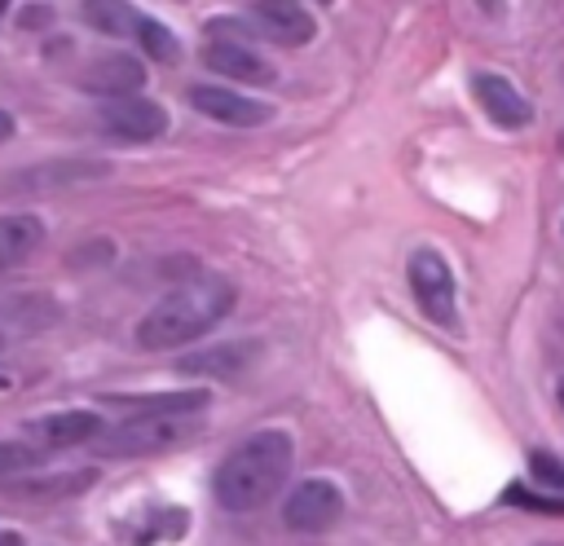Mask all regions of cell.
<instances>
[{"label": "cell", "instance_id": "7a4b0ae2", "mask_svg": "<svg viewBox=\"0 0 564 546\" xmlns=\"http://www.w3.org/2000/svg\"><path fill=\"white\" fill-rule=\"evenodd\" d=\"M291 436L286 432H256L242 445L229 449V458L212 476V493L225 511H256L278 493V484L291 476Z\"/></svg>", "mask_w": 564, "mask_h": 546}, {"label": "cell", "instance_id": "5bb4252c", "mask_svg": "<svg viewBox=\"0 0 564 546\" xmlns=\"http://www.w3.org/2000/svg\"><path fill=\"white\" fill-rule=\"evenodd\" d=\"M476 101H480V110L498 123V128H524L529 119H533V110H529V101L520 97V88L511 84V79H502V75H476Z\"/></svg>", "mask_w": 564, "mask_h": 546}, {"label": "cell", "instance_id": "603a6c76", "mask_svg": "<svg viewBox=\"0 0 564 546\" xmlns=\"http://www.w3.org/2000/svg\"><path fill=\"white\" fill-rule=\"evenodd\" d=\"M560 405H564V379H560Z\"/></svg>", "mask_w": 564, "mask_h": 546}, {"label": "cell", "instance_id": "ac0fdd59", "mask_svg": "<svg viewBox=\"0 0 564 546\" xmlns=\"http://www.w3.org/2000/svg\"><path fill=\"white\" fill-rule=\"evenodd\" d=\"M44 458V449H31V445H18V440H0V476H18L26 467H35Z\"/></svg>", "mask_w": 564, "mask_h": 546}, {"label": "cell", "instance_id": "30bf717a", "mask_svg": "<svg viewBox=\"0 0 564 546\" xmlns=\"http://www.w3.org/2000/svg\"><path fill=\"white\" fill-rule=\"evenodd\" d=\"M260 343L256 339H234V343H212V348H198L189 357L176 361L181 374H194V379H229V374H242L251 361H256Z\"/></svg>", "mask_w": 564, "mask_h": 546}, {"label": "cell", "instance_id": "6da1fadb", "mask_svg": "<svg viewBox=\"0 0 564 546\" xmlns=\"http://www.w3.org/2000/svg\"><path fill=\"white\" fill-rule=\"evenodd\" d=\"M238 291L229 277L220 273H203L189 277L185 286H176L172 295H163L141 321H137V348H176V343H194L198 335H207L212 326H220L234 308Z\"/></svg>", "mask_w": 564, "mask_h": 546}, {"label": "cell", "instance_id": "8fae6325", "mask_svg": "<svg viewBox=\"0 0 564 546\" xmlns=\"http://www.w3.org/2000/svg\"><path fill=\"white\" fill-rule=\"evenodd\" d=\"M145 84V66L132 53H106L84 70V88L115 101V97H137V88Z\"/></svg>", "mask_w": 564, "mask_h": 546}, {"label": "cell", "instance_id": "52a82bcc", "mask_svg": "<svg viewBox=\"0 0 564 546\" xmlns=\"http://www.w3.org/2000/svg\"><path fill=\"white\" fill-rule=\"evenodd\" d=\"M185 97H189V106H194V110H203L207 119L229 123V128H256V123H264V119H269V106H264V101L242 97V92H234V88L194 84Z\"/></svg>", "mask_w": 564, "mask_h": 546}, {"label": "cell", "instance_id": "7402d4cb", "mask_svg": "<svg viewBox=\"0 0 564 546\" xmlns=\"http://www.w3.org/2000/svg\"><path fill=\"white\" fill-rule=\"evenodd\" d=\"M0 546H22V537H18V533H9V528H0Z\"/></svg>", "mask_w": 564, "mask_h": 546}, {"label": "cell", "instance_id": "9a60e30c", "mask_svg": "<svg viewBox=\"0 0 564 546\" xmlns=\"http://www.w3.org/2000/svg\"><path fill=\"white\" fill-rule=\"evenodd\" d=\"M44 242V225L31 216V211H13V216H0V273L18 269L35 247Z\"/></svg>", "mask_w": 564, "mask_h": 546}, {"label": "cell", "instance_id": "ba28073f", "mask_svg": "<svg viewBox=\"0 0 564 546\" xmlns=\"http://www.w3.org/2000/svg\"><path fill=\"white\" fill-rule=\"evenodd\" d=\"M119 410H132V418H198V410H207V387H181V392H123V396H106Z\"/></svg>", "mask_w": 564, "mask_h": 546}, {"label": "cell", "instance_id": "8992f818", "mask_svg": "<svg viewBox=\"0 0 564 546\" xmlns=\"http://www.w3.org/2000/svg\"><path fill=\"white\" fill-rule=\"evenodd\" d=\"M410 291L423 308V317L441 321V326H454V273L449 264L436 255V251H419L410 260Z\"/></svg>", "mask_w": 564, "mask_h": 546}, {"label": "cell", "instance_id": "e0dca14e", "mask_svg": "<svg viewBox=\"0 0 564 546\" xmlns=\"http://www.w3.org/2000/svg\"><path fill=\"white\" fill-rule=\"evenodd\" d=\"M137 35H141V44H145L150 57H159V62H172V57H176V40H172V31H167L163 22L141 18V22H137Z\"/></svg>", "mask_w": 564, "mask_h": 546}, {"label": "cell", "instance_id": "5b68a950", "mask_svg": "<svg viewBox=\"0 0 564 546\" xmlns=\"http://www.w3.org/2000/svg\"><path fill=\"white\" fill-rule=\"evenodd\" d=\"M339 515H344V493H339L330 480H322V476L300 480V484L291 489L286 506H282V520H286L295 533H326Z\"/></svg>", "mask_w": 564, "mask_h": 546}, {"label": "cell", "instance_id": "9c48e42d", "mask_svg": "<svg viewBox=\"0 0 564 546\" xmlns=\"http://www.w3.org/2000/svg\"><path fill=\"white\" fill-rule=\"evenodd\" d=\"M251 18H256V31L273 44H308L313 40V13L304 4H286V0H264V4H251Z\"/></svg>", "mask_w": 564, "mask_h": 546}, {"label": "cell", "instance_id": "ffe728a7", "mask_svg": "<svg viewBox=\"0 0 564 546\" xmlns=\"http://www.w3.org/2000/svg\"><path fill=\"white\" fill-rule=\"evenodd\" d=\"M507 498H511V502H524V506H542V511H564V502H555V498H529V493H520V489H511Z\"/></svg>", "mask_w": 564, "mask_h": 546}, {"label": "cell", "instance_id": "d6986e66", "mask_svg": "<svg viewBox=\"0 0 564 546\" xmlns=\"http://www.w3.org/2000/svg\"><path fill=\"white\" fill-rule=\"evenodd\" d=\"M529 471H533V480H542L546 489H560V493H564V462H560L555 454L533 449V454H529Z\"/></svg>", "mask_w": 564, "mask_h": 546}, {"label": "cell", "instance_id": "44dd1931", "mask_svg": "<svg viewBox=\"0 0 564 546\" xmlns=\"http://www.w3.org/2000/svg\"><path fill=\"white\" fill-rule=\"evenodd\" d=\"M9 136H13V114L0 110V141H9Z\"/></svg>", "mask_w": 564, "mask_h": 546}, {"label": "cell", "instance_id": "2e32d148", "mask_svg": "<svg viewBox=\"0 0 564 546\" xmlns=\"http://www.w3.org/2000/svg\"><path fill=\"white\" fill-rule=\"evenodd\" d=\"M84 18L93 22V26H101L106 35H123V31H137V13L128 9V4H84Z\"/></svg>", "mask_w": 564, "mask_h": 546}, {"label": "cell", "instance_id": "cb8c5ba5", "mask_svg": "<svg viewBox=\"0 0 564 546\" xmlns=\"http://www.w3.org/2000/svg\"><path fill=\"white\" fill-rule=\"evenodd\" d=\"M0 348H4V339H0Z\"/></svg>", "mask_w": 564, "mask_h": 546}, {"label": "cell", "instance_id": "3957f363", "mask_svg": "<svg viewBox=\"0 0 564 546\" xmlns=\"http://www.w3.org/2000/svg\"><path fill=\"white\" fill-rule=\"evenodd\" d=\"M203 418H123L119 427L97 436V454L110 458H132V454H159L198 432Z\"/></svg>", "mask_w": 564, "mask_h": 546}, {"label": "cell", "instance_id": "277c9868", "mask_svg": "<svg viewBox=\"0 0 564 546\" xmlns=\"http://www.w3.org/2000/svg\"><path fill=\"white\" fill-rule=\"evenodd\" d=\"M97 128L115 141H128V145H145L154 136H163L167 128V110L150 97H115V101H101L97 106Z\"/></svg>", "mask_w": 564, "mask_h": 546}, {"label": "cell", "instance_id": "7c38bea8", "mask_svg": "<svg viewBox=\"0 0 564 546\" xmlns=\"http://www.w3.org/2000/svg\"><path fill=\"white\" fill-rule=\"evenodd\" d=\"M26 432H31L40 445H48V449H66V445L97 440L106 427H101V414H93V410H57V414L31 418Z\"/></svg>", "mask_w": 564, "mask_h": 546}, {"label": "cell", "instance_id": "4fadbf2b", "mask_svg": "<svg viewBox=\"0 0 564 546\" xmlns=\"http://www.w3.org/2000/svg\"><path fill=\"white\" fill-rule=\"evenodd\" d=\"M203 62L216 75H229V79H242V84H269L273 79V66L256 48H247L242 40H212L203 48Z\"/></svg>", "mask_w": 564, "mask_h": 546}]
</instances>
